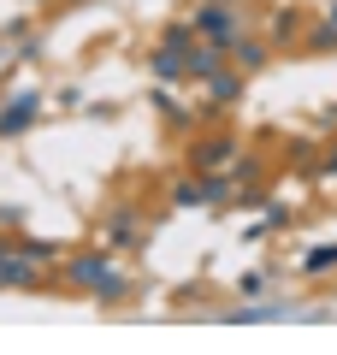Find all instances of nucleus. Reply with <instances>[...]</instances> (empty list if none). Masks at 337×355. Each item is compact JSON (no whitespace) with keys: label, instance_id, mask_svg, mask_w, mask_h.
<instances>
[{"label":"nucleus","instance_id":"obj_1","mask_svg":"<svg viewBox=\"0 0 337 355\" xmlns=\"http://www.w3.org/2000/svg\"><path fill=\"white\" fill-rule=\"evenodd\" d=\"M65 279H71L77 291L101 296V302H125V296H130V284H125V272L112 266L107 243H101V249H83V254H71V261H65Z\"/></svg>","mask_w":337,"mask_h":355},{"label":"nucleus","instance_id":"obj_2","mask_svg":"<svg viewBox=\"0 0 337 355\" xmlns=\"http://www.w3.org/2000/svg\"><path fill=\"white\" fill-rule=\"evenodd\" d=\"M189 24H196L201 36H213L225 53H231V42L243 36V12L231 6V0H207V6H196V12H189Z\"/></svg>","mask_w":337,"mask_h":355},{"label":"nucleus","instance_id":"obj_3","mask_svg":"<svg viewBox=\"0 0 337 355\" xmlns=\"http://www.w3.org/2000/svg\"><path fill=\"white\" fill-rule=\"evenodd\" d=\"M36 113H42L36 95H12V101L0 107V137H18V130H30V125H36Z\"/></svg>","mask_w":337,"mask_h":355},{"label":"nucleus","instance_id":"obj_4","mask_svg":"<svg viewBox=\"0 0 337 355\" xmlns=\"http://www.w3.org/2000/svg\"><path fill=\"white\" fill-rule=\"evenodd\" d=\"M231 154H237V142H231V137H201V142H189V166H196V172H213V166H225Z\"/></svg>","mask_w":337,"mask_h":355},{"label":"nucleus","instance_id":"obj_5","mask_svg":"<svg viewBox=\"0 0 337 355\" xmlns=\"http://www.w3.org/2000/svg\"><path fill=\"white\" fill-rule=\"evenodd\" d=\"M219 60H225L219 42H213V48H196V42H189V53H184V77H213V71H219Z\"/></svg>","mask_w":337,"mask_h":355},{"label":"nucleus","instance_id":"obj_6","mask_svg":"<svg viewBox=\"0 0 337 355\" xmlns=\"http://www.w3.org/2000/svg\"><path fill=\"white\" fill-rule=\"evenodd\" d=\"M184 53H189V48H172V42H160V48L148 53V71H154V77H184Z\"/></svg>","mask_w":337,"mask_h":355},{"label":"nucleus","instance_id":"obj_7","mask_svg":"<svg viewBox=\"0 0 337 355\" xmlns=\"http://www.w3.org/2000/svg\"><path fill=\"white\" fill-rule=\"evenodd\" d=\"M302 272H308V279H325V272H337V243H313V249L302 254Z\"/></svg>","mask_w":337,"mask_h":355},{"label":"nucleus","instance_id":"obj_8","mask_svg":"<svg viewBox=\"0 0 337 355\" xmlns=\"http://www.w3.org/2000/svg\"><path fill=\"white\" fill-rule=\"evenodd\" d=\"M101 243H142V225H137V214L130 207H119V214L107 219V237Z\"/></svg>","mask_w":337,"mask_h":355},{"label":"nucleus","instance_id":"obj_9","mask_svg":"<svg viewBox=\"0 0 337 355\" xmlns=\"http://www.w3.org/2000/svg\"><path fill=\"white\" fill-rule=\"evenodd\" d=\"M231 60H237V71H261V65H266V48H261V42H231Z\"/></svg>","mask_w":337,"mask_h":355},{"label":"nucleus","instance_id":"obj_10","mask_svg":"<svg viewBox=\"0 0 337 355\" xmlns=\"http://www.w3.org/2000/svg\"><path fill=\"white\" fill-rule=\"evenodd\" d=\"M207 95H213V101H237V95H243V77L237 71H213L207 77Z\"/></svg>","mask_w":337,"mask_h":355},{"label":"nucleus","instance_id":"obj_11","mask_svg":"<svg viewBox=\"0 0 337 355\" xmlns=\"http://www.w3.org/2000/svg\"><path fill=\"white\" fill-rule=\"evenodd\" d=\"M172 202L178 207H201V202H207V184H201V178H178V184H172Z\"/></svg>","mask_w":337,"mask_h":355},{"label":"nucleus","instance_id":"obj_12","mask_svg":"<svg viewBox=\"0 0 337 355\" xmlns=\"http://www.w3.org/2000/svg\"><path fill=\"white\" fill-rule=\"evenodd\" d=\"M296 30H302V12H290V6H284V12L273 18V42H296Z\"/></svg>","mask_w":337,"mask_h":355},{"label":"nucleus","instance_id":"obj_13","mask_svg":"<svg viewBox=\"0 0 337 355\" xmlns=\"http://www.w3.org/2000/svg\"><path fill=\"white\" fill-rule=\"evenodd\" d=\"M18 254H30V261H36V266L60 261V249H53V243H18Z\"/></svg>","mask_w":337,"mask_h":355},{"label":"nucleus","instance_id":"obj_14","mask_svg":"<svg viewBox=\"0 0 337 355\" xmlns=\"http://www.w3.org/2000/svg\"><path fill=\"white\" fill-rule=\"evenodd\" d=\"M261 291H266L261 272H243V279H237V296H261Z\"/></svg>","mask_w":337,"mask_h":355},{"label":"nucleus","instance_id":"obj_15","mask_svg":"<svg viewBox=\"0 0 337 355\" xmlns=\"http://www.w3.org/2000/svg\"><path fill=\"white\" fill-rule=\"evenodd\" d=\"M308 48H313V53H320V48H337V30H331V24H325V30H313V36H308Z\"/></svg>","mask_w":337,"mask_h":355},{"label":"nucleus","instance_id":"obj_16","mask_svg":"<svg viewBox=\"0 0 337 355\" xmlns=\"http://www.w3.org/2000/svg\"><path fill=\"white\" fill-rule=\"evenodd\" d=\"M320 184H337V148H325V160H320Z\"/></svg>","mask_w":337,"mask_h":355},{"label":"nucleus","instance_id":"obj_17","mask_svg":"<svg viewBox=\"0 0 337 355\" xmlns=\"http://www.w3.org/2000/svg\"><path fill=\"white\" fill-rule=\"evenodd\" d=\"M325 24H331V30H337V0H331V6H325Z\"/></svg>","mask_w":337,"mask_h":355},{"label":"nucleus","instance_id":"obj_18","mask_svg":"<svg viewBox=\"0 0 337 355\" xmlns=\"http://www.w3.org/2000/svg\"><path fill=\"white\" fill-rule=\"evenodd\" d=\"M12 249H18V243H6V237H0V261H6V254H12Z\"/></svg>","mask_w":337,"mask_h":355}]
</instances>
